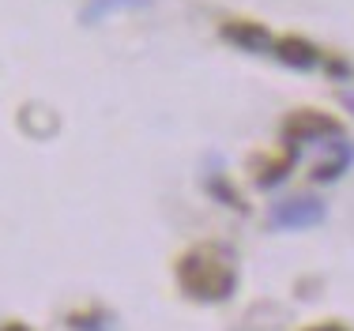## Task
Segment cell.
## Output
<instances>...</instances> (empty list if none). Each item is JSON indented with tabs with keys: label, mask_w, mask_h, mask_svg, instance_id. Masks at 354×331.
<instances>
[{
	"label": "cell",
	"mask_w": 354,
	"mask_h": 331,
	"mask_svg": "<svg viewBox=\"0 0 354 331\" xmlns=\"http://www.w3.org/2000/svg\"><path fill=\"white\" fill-rule=\"evenodd\" d=\"M317 218H320V203H313V200H294L275 211V226H309Z\"/></svg>",
	"instance_id": "cell-1"
},
{
	"label": "cell",
	"mask_w": 354,
	"mask_h": 331,
	"mask_svg": "<svg viewBox=\"0 0 354 331\" xmlns=\"http://www.w3.org/2000/svg\"><path fill=\"white\" fill-rule=\"evenodd\" d=\"M351 106H354V98H351Z\"/></svg>",
	"instance_id": "cell-2"
}]
</instances>
